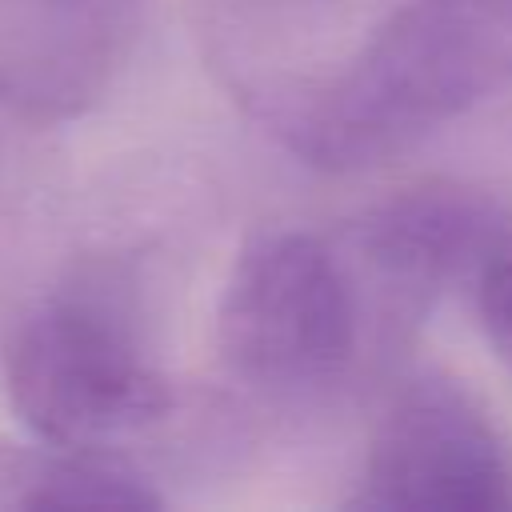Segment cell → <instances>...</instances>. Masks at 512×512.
<instances>
[{
    "label": "cell",
    "instance_id": "cell-1",
    "mask_svg": "<svg viewBox=\"0 0 512 512\" xmlns=\"http://www.w3.org/2000/svg\"><path fill=\"white\" fill-rule=\"evenodd\" d=\"M512 84V0H408L332 76L280 96L276 128L320 168H364Z\"/></svg>",
    "mask_w": 512,
    "mask_h": 512
},
{
    "label": "cell",
    "instance_id": "cell-2",
    "mask_svg": "<svg viewBox=\"0 0 512 512\" xmlns=\"http://www.w3.org/2000/svg\"><path fill=\"white\" fill-rule=\"evenodd\" d=\"M4 384L16 416L60 448L112 452L172 412V384L152 364L128 304L100 280L64 284L12 320Z\"/></svg>",
    "mask_w": 512,
    "mask_h": 512
},
{
    "label": "cell",
    "instance_id": "cell-3",
    "mask_svg": "<svg viewBox=\"0 0 512 512\" xmlns=\"http://www.w3.org/2000/svg\"><path fill=\"white\" fill-rule=\"evenodd\" d=\"M360 328V288L344 252L312 232H264L232 264L216 340L236 380L312 388L352 364Z\"/></svg>",
    "mask_w": 512,
    "mask_h": 512
},
{
    "label": "cell",
    "instance_id": "cell-4",
    "mask_svg": "<svg viewBox=\"0 0 512 512\" xmlns=\"http://www.w3.org/2000/svg\"><path fill=\"white\" fill-rule=\"evenodd\" d=\"M360 508H508L512 464L480 404L444 376L408 380L384 408L360 492Z\"/></svg>",
    "mask_w": 512,
    "mask_h": 512
},
{
    "label": "cell",
    "instance_id": "cell-5",
    "mask_svg": "<svg viewBox=\"0 0 512 512\" xmlns=\"http://www.w3.org/2000/svg\"><path fill=\"white\" fill-rule=\"evenodd\" d=\"M140 0H0V108L72 120L116 80Z\"/></svg>",
    "mask_w": 512,
    "mask_h": 512
},
{
    "label": "cell",
    "instance_id": "cell-6",
    "mask_svg": "<svg viewBox=\"0 0 512 512\" xmlns=\"http://www.w3.org/2000/svg\"><path fill=\"white\" fill-rule=\"evenodd\" d=\"M348 240L392 300L412 308L472 264L484 268L500 252V220L464 192H408L364 216Z\"/></svg>",
    "mask_w": 512,
    "mask_h": 512
},
{
    "label": "cell",
    "instance_id": "cell-7",
    "mask_svg": "<svg viewBox=\"0 0 512 512\" xmlns=\"http://www.w3.org/2000/svg\"><path fill=\"white\" fill-rule=\"evenodd\" d=\"M152 480L116 452L0 440V512L16 508H156Z\"/></svg>",
    "mask_w": 512,
    "mask_h": 512
},
{
    "label": "cell",
    "instance_id": "cell-8",
    "mask_svg": "<svg viewBox=\"0 0 512 512\" xmlns=\"http://www.w3.org/2000/svg\"><path fill=\"white\" fill-rule=\"evenodd\" d=\"M476 308L484 320V332L512 364V252H496L476 280Z\"/></svg>",
    "mask_w": 512,
    "mask_h": 512
}]
</instances>
